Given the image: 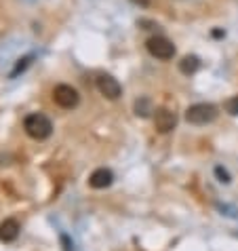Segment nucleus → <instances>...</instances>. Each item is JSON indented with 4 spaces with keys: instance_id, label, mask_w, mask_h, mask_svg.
Here are the masks:
<instances>
[{
    "instance_id": "obj_1",
    "label": "nucleus",
    "mask_w": 238,
    "mask_h": 251,
    "mask_svg": "<svg viewBox=\"0 0 238 251\" xmlns=\"http://www.w3.org/2000/svg\"><path fill=\"white\" fill-rule=\"evenodd\" d=\"M24 129H25V133L30 135L32 139H38V142H43V139L51 137V133H53V123L48 121L45 114L34 112V114H27L25 116Z\"/></svg>"
},
{
    "instance_id": "obj_2",
    "label": "nucleus",
    "mask_w": 238,
    "mask_h": 251,
    "mask_svg": "<svg viewBox=\"0 0 238 251\" xmlns=\"http://www.w3.org/2000/svg\"><path fill=\"white\" fill-rule=\"evenodd\" d=\"M217 114L219 112H217V108L213 103L202 101V103H194V106L186 110V121L190 125H209L215 121Z\"/></svg>"
},
{
    "instance_id": "obj_3",
    "label": "nucleus",
    "mask_w": 238,
    "mask_h": 251,
    "mask_svg": "<svg viewBox=\"0 0 238 251\" xmlns=\"http://www.w3.org/2000/svg\"><path fill=\"white\" fill-rule=\"evenodd\" d=\"M145 49H148V53L152 55V57H156L160 61H169V59L175 57V45L171 43L169 38H165V36H152V38H148Z\"/></svg>"
},
{
    "instance_id": "obj_4",
    "label": "nucleus",
    "mask_w": 238,
    "mask_h": 251,
    "mask_svg": "<svg viewBox=\"0 0 238 251\" xmlns=\"http://www.w3.org/2000/svg\"><path fill=\"white\" fill-rule=\"evenodd\" d=\"M53 100H55V103H57L59 108L72 110V108L78 106L80 95H78V91H76L74 87H70V85H57V87H55V91H53Z\"/></svg>"
},
{
    "instance_id": "obj_5",
    "label": "nucleus",
    "mask_w": 238,
    "mask_h": 251,
    "mask_svg": "<svg viewBox=\"0 0 238 251\" xmlns=\"http://www.w3.org/2000/svg\"><path fill=\"white\" fill-rule=\"evenodd\" d=\"M97 91L108 100H118L122 95V85L118 82L114 76L110 74H99L97 76Z\"/></svg>"
},
{
    "instance_id": "obj_6",
    "label": "nucleus",
    "mask_w": 238,
    "mask_h": 251,
    "mask_svg": "<svg viewBox=\"0 0 238 251\" xmlns=\"http://www.w3.org/2000/svg\"><path fill=\"white\" fill-rule=\"evenodd\" d=\"M154 125H156V131H160V133H169L177 127V116L169 108H156L154 110Z\"/></svg>"
},
{
    "instance_id": "obj_7",
    "label": "nucleus",
    "mask_w": 238,
    "mask_h": 251,
    "mask_svg": "<svg viewBox=\"0 0 238 251\" xmlns=\"http://www.w3.org/2000/svg\"><path fill=\"white\" fill-rule=\"evenodd\" d=\"M112 182H114V173H112L110 169H106V167L95 169L93 173H91V177H89V186L95 188V190H103V188L112 186Z\"/></svg>"
},
{
    "instance_id": "obj_8",
    "label": "nucleus",
    "mask_w": 238,
    "mask_h": 251,
    "mask_svg": "<svg viewBox=\"0 0 238 251\" xmlns=\"http://www.w3.org/2000/svg\"><path fill=\"white\" fill-rule=\"evenodd\" d=\"M19 222L17 220H13V218H9V220H4L2 224H0V241L2 243H13L19 236Z\"/></svg>"
},
{
    "instance_id": "obj_9",
    "label": "nucleus",
    "mask_w": 238,
    "mask_h": 251,
    "mask_svg": "<svg viewBox=\"0 0 238 251\" xmlns=\"http://www.w3.org/2000/svg\"><path fill=\"white\" fill-rule=\"evenodd\" d=\"M198 68H200V59L196 57V55H186V57L179 61V72L186 74V76L196 74L198 72Z\"/></svg>"
},
{
    "instance_id": "obj_10",
    "label": "nucleus",
    "mask_w": 238,
    "mask_h": 251,
    "mask_svg": "<svg viewBox=\"0 0 238 251\" xmlns=\"http://www.w3.org/2000/svg\"><path fill=\"white\" fill-rule=\"evenodd\" d=\"M152 112H154V106H152V101L148 100V97H139V100L135 101V114L137 116L148 118V116H152Z\"/></svg>"
},
{
    "instance_id": "obj_11",
    "label": "nucleus",
    "mask_w": 238,
    "mask_h": 251,
    "mask_svg": "<svg viewBox=\"0 0 238 251\" xmlns=\"http://www.w3.org/2000/svg\"><path fill=\"white\" fill-rule=\"evenodd\" d=\"M226 112L228 114H232V116H238V95H234V97H230V100L226 101Z\"/></svg>"
},
{
    "instance_id": "obj_12",
    "label": "nucleus",
    "mask_w": 238,
    "mask_h": 251,
    "mask_svg": "<svg viewBox=\"0 0 238 251\" xmlns=\"http://www.w3.org/2000/svg\"><path fill=\"white\" fill-rule=\"evenodd\" d=\"M215 176L219 177L221 184H230V173L223 169V167H215Z\"/></svg>"
},
{
    "instance_id": "obj_13",
    "label": "nucleus",
    "mask_w": 238,
    "mask_h": 251,
    "mask_svg": "<svg viewBox=\"0 0 238 251\" xmlns=\"http://www.w3.org/2000/svg\"><path fill=\"white\" fill-rule=\"evenodd\" d=\"M135 4H139V6H148L150 4V0H133Z\"/></svg>"
}]
</instances>
